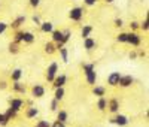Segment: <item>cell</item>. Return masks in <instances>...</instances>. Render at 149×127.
Here are the masks:
<instances>
[{"label": "cell", "instance_id": "f35d334b", "mask_svg": "<svg viewBox=\"0 0 149 127\" xmlns=\"http://www.w3.org/2000/svg\"><path fill=\"white\" fill-rule=\"evenodd\" d=\"M113 24L116 25V27H122V25H124V21H122V18H116V20L113 21Z\"/></svg>", "mask_w": 149, "mask_h": 127}, {"label": "cell", "instance_id": "cb8c5ba5", "mask_svg": "<svg viewBox=\"0 0 149 127\" xmlns=\"http://www.w3.org/2000/svg\"><path fill=\"white\" fill-rule=\"evenodd\" d=\"M64 94H66L64 88H55V93H54V99H55L57 102H61V100L64 99Z\"/></svg>", "mask_w": 149, "mask_h": 127}, {"label": "cell", "instance_id": "ac0fdd59", "mask_svg": "<svg viewBox=\"0 0 149 127\" xmlns=\"http://www.w3.org/2000/svg\"><path fill=\"white\" fill-rule=\"evenodd\" d=\"M37 115H39V109H37V108H34V106L27 108V111H26V118H27V120L36 118Z\"/></svg>", "mask_w": 149, "mask_h": 127}, {"label": "cell", "instance_id": "f546056e", "mask_svg": "<svg viewBox=\"0 0 149 127\" xmlns=\"http://www.w3.org/2000/svg\"><path fill=\"white\" fill-rule=\"evenodd\" d=\"M139 29H142L143 32H148L149 30V21H148V18H145L143 22H139Z\"/></svg>", "mask_w": 149, "mask_h": 127}, {"label": "cell", "instance_id": "ab89813d", "mask_svg": "<svg viewBox=\"0 0 149 127\" xmlns=\"http://www.w3.org/2000/svg\"><path fill=\"white\" fill-rule=\"evenodd\" d=\"M51 127H66V124H64V123H60V121L55 120V121L51 124Z\"/></svg>", "mask_w": 149, "mask_h": 127}, {"label": "cell", "instance_id": "44dd1931", "mask_svg": "<svg viewBox=\"0 0 149 127\" xmlns=\"http://www.w3.org/2000/svg\"><path fill=\"white\" fill-rule=\"evenodd\" d=\"M67 118H69V114H67L64 109H60V111H57V121H60V123H64V124H66Z\"/></svg>", "mask_w": 149, "mask_h": 127}, {"label": "cell", "instance_id": "8d00e7d4", "mask_svg": "<svg viewBox=\"0 0 149 127\" xmlns=\"http://www.w3.org/2000/svg\"><path fill=\"white\" fill-rule=\"evenodd\" d=\"M130 29H131L133 32L139 30V22H136V21H131V22H130Z\"/></svg>", "mask_w": 149, "mask_h": 127}, {"label": "cell", "instance_id": "4dcf8cb0", "mask_svg": "<svg viewBox=\"0 0 149 127\" xmlns=\"http://www.w3.org/2000/svg\"><path fill=\"white\" fill-rule=\"evenodd\" d=\"M82 69H84V72H88V70L95 69V65H94V63H84V65H82Z\"/></svg>", "mask_w": 149, "mask_h": 127}, {"label": "cell", "instance_id": "484cf974", "mask_svg": "<svg viewBox=\"0 0 149 127\" xmlns=\"http://www.w3.org/2000/svg\"><path fill=\"white\" fill-rule=\"evenodd\" d=\"M58 51H60V57H61V60H63V63H67L69 61V49L63 46V48H60Z\"/></svg>", "mask_w": 149, "mask_h": 127}, {"label": "cell", "instance_id": "9c48e42d", "mask_svg": "<svg viewBox=\"0 0 149 127\" xmlns=\"http://www.w3.org/2000/svg\"><path fill=\"white\" fill-rule=\"evenodd\" d=\"M133 82H134V78L131 75H121V79H119L118 85L122 87V88H127V87H131Z\"/></svg>", "mask_w": 149, "mask_h": 127}, {"label": "cell", "instance_id": "b9f144b4", "mask_svg": "<svg viewBox=\"0 0 149 127\" xmlns=\"http://www.w3.org/2000/svg\"><path fill=\"white\" fill-rule=\"evenodd\" d=\"M40 5V0H30V6H33V8H37Z\"/></svg>", "mask_w": 149, "mask_h": 127}, {"label": "cell", "instance_id": "83f0119b", "mask_svg": "<svg viewBox=\"0 0 149 127\" xmlns=\"http://www.w3.org/2000/svg\"><path fill=\"white\" fill-rule=\"evenodd\" d=\"M17 115H18V112H17V111H14V109H10V108H8V109H6V112H5V117H6L9 121H10L12 118H15Z\"/></svg>", "mask_w": 149, "mask_h": 127}, {"label": "cell", "instance_id": "d6986e66", "mask_svg": "<svg viewBox=\"0 0 149 127\" xmlns=\"http://www.w3.org/2000/svg\"><path fill=\"white\" fill-rule=\"evenodd\" d=\"M21 78H22V69H14L12 70V73H10V79L12 81L18 82V81H21Z\"/></svg>", "mask_w": 149, "mask_h": 127}, {"label": "cell", "instance_id": "5b68a950", "mask_svg": "<svg viewBox=\"0 0 149 127\" xmlns=\"http://www.w3.org/2000/svg\"><path fill=\"white\" fill-rule=\"evenodd\" d=\"M66 82H67V76L64 73H60V75H57L54 78L52 85H54V88H64Z\"/></svg>", "mask_w": 149, "mask_h": 127}, {"label": "cell", "instance_id": "e575fe53", "mask_svg": "<svg viewBox=\"0 0 149 127\" xmlns=\"http://www.w3.org/2000/svg\"><path fill=\"white\" fill-rule=\"evenodd\" d=\"M58 103H60V102H57L55 99L51 100V111H52V112H57V111H58Z\"/></svg>", "mask_w": 149, "mask_h": 127}, {"label": "cell", "instance_id": "ba28073f", "mask_svg": "<svg viewBox=\"0 0 149 127\" xmlns=\"http://www.w3.org/2000/svg\"><path fill=\"white\" fill-rule=\"evenodd\" d=\"M107 109L110 114H119V100L115 97L107 100Z\"/></svg>", "mask_w": 149, "mask_h": 127}, {"label": "cell", "instance_id": "60d3db41", "mask_svg": "<svg viewBox=\"0 0 149 127\" xmlns=\"http://www.w3.org/2000/svg\"><path fill=\"white\" fill-rule=\"evenodd\" d=\"M84 3H85L86 6H94V5L97 3V0H84Z\"/></svg>", "mask_w": 149, "mask_h": 127}, {"label": "cell", "instance_id": "4316f807", "mask_svg": "<svg viewBox=\"0 0 149 127\" xmlns=\"http://www.w3.org/2000/svg\"><path fill=\"white\" fill-rule=\"evenodd\" d=\"M8 49H9V53H10V54H18V53H19V44L10 42L9 46H8Z\"/></svg>", "mask_w": 149, "mask_h": 127}, {"label": "cell", "instance_id": "4fadbf2b", "mask_svg": "<svg viewBox=\"0 0 149 127\" xmlns=\"http://www.w3.org/2000/svg\"><path fill=\"white\" fill-rule=\"evenodd\" d=\"M40 32L42 33H52V30H54V24L51 22V21H43V22H40Z\"/></svg>", "mask_w": 149, "mask_h": 127}, {"label": "cell", "instance_id": "1f68e13d", "mask_svg": "<svg viewBox=\"0 0 149 127\" xmlns=\"http://www.w3.org/2000/svg\"><path fill=\"white\" fill-rule=\"evenodd\" d=\"M34 127H51V123L46 121V120H40V121H37Z\"/></svg>", "mask_w": 149, "mask_h": 127}, {"label": "cell", "instance_id": "d590c367", "mask_svg": "<svg viewBox=\"0 0 149 127\" xmlns=\"http://www.w3.org/2000/svg\"><path fill=\"white\" fill-rule=\"evenodd\" d=\"M6 30H8V24L3 22V21H0V34H3Z\"/></svg>", "mask_w": 149, "mask_h": 127}, {"label": "cell", "instance_id": "6da1fadb", "mask_svg": "<svg viewBox=\"0 0 149 127\" xmlns=\"http://www.w3.org/2000/svg\"><path fill=\"white\" fill-rule=\"evenodd\" d=\"M109 121H110V124H116L118 127H125L130 123L128 117L124 115V114H115V117H112Z\"/></svg>", "mask_w": 149, "mask_h": 127}, {"label": "cell", "instance_id": "277c9868", "mask_svg": "<svg viewBox=\"0 0 149 127\" xmlns=\"http://www.w3.org/2000/svg\"><path fill=\"white\" fill-rule=\"evenodd\" d=\"M127 44H130L131 46H139L142 44V37L136 32H130L128 33V37H127Z\"/></svg>", "mask_w": 149, "mask_h": 127}, {"label": "cell", "instance_id": "7c38bea8", "mask_svg": "<svg viewBox=\"0 0 149 127\" xmlns=\"http://www.w3.org/2000/svg\"><path fill=\"white\" fill-rule=\"evenodd\" d=\"M12 90H14L15 93H18V94H26L27 88H26V85H24L21 81H18V82H14V84H12Z\"/></svg>", "mask_w": 149, "mask_h": 127}, {"label": "cell", "instance_id": "5bb4252c", "mask_svg": "<svg viewBox=\"0 0 149 127\" xmlns=\"http://www.w3.org/2000/svg\"><path fill=\"white\" fill-rule=\"evenodd\" d=\"M95 46H97V42H95V39H93L91 36L86 37V39H84V48L86 51H93Z\"/></svg>", "mask_w": 149, "mask_h": 127}, {"label": "cell", "instance_id": "bcb514c9", "mask_svg": "<svg viewBox=\"0 0 149 127\" xmlns=\"http://www.w3.org/2000/svg\"><path fill=\"white\" fill-rule=\"evenodd\" d=\"M104 2H106V3H113L115 0H104Z\"/></svg>", "mask_w": 149, "mask_h": 127}, {"label": "cell", "instance_id": "9a60e30c", "mask_svg": "<svg viewBox=\"0 0 149 127\" xmlns=\"http://www.w3.org/2000/svg\"><path fill=\"white\" fill-rule=\"evenodd\" d=\"M93 94L95 96V97H104V94H106V88L103 87V85H94V88H93Z\"/></svg>", "mask_w": 149, "mask_h": 127}, {"label": "cell", "instance_id": "d6a6232c", "mask_svg": "<svg viewBox=\"0 0 149 127\" xmlns=\"http://www.w3.org/2000/svg\"><path fill=\"white\" fill-rule=\"evenodd\" d=\"M9 124V120L5 117V114H2V112H0V126H2V127H5V126H8Z\"/></svg>", "mask_w": 149, "mask_h": 127}, {"label": "cell", "instance_id": "52a82bcc", "mask_svg": "<svg viewBox=\"0 0 149 127\" xmlns=\"http://www.w3.org/2000/svg\"><path fill=\"white\" fill-rule=\"evenodd\" d=\"M31 96H33L34 99H40V97H43V96H45V87L40 85V84L33 85V88H31Z\"/></svg>", "mask_w": 149, "mask_h": 127}, {"label": "cell", "instance_id": "8fae6325", "mask_svg": "<svg viewBox=\"0 0 149 127\" xmlns=\"http://www.w3.org/2000/svg\"><path fill=\"white\" fill-rule=\"evenodd\" d=\"M85 79H86V84H90V85L94 87L95 85V81H97V72H95V69L85 72Z\"/></svg>", "mask_w": 149, "mask_h": 127}, {"label": "cell", "instance_id": "d4e9b609", "mask_svg": "<svg viewBox=\"0 0 149 127\" xmlns=\"http://www.w3.org/2000/svg\"><path fill=\"white\" fill-rule=\"evenodd\" d=\"M106 108H107V100L104 97H100L97 100V109L103 112V111H106Z\"/></svg>", "mask_w": 149, "mask_h": 127}, {"label": "cell", "instance_id": "f6af8a7d", "mask_svg": "<svg viewBox=\"0 0 149 127\" xmlns=\"http://www.w3.org/2000/svg\"><path fill=\"white\" fill-rule=\"evenodd\" d=\"M137 55H140V57H145V55H146V54H145V51H140V53H139V54H137Z\"/></svg>", "mask_w": 149, "mask_h": 127}, {"label": "cell", "instance_id": "8992f818", "mask_svg": "<svg viewBox=\"0 0 149 127\" xmlns=\"http://www.w3.org/2000/svg\"><path fill=\"white\" fill-rule=\"evenodd\" d=\"M22 106H24V100H22V99H19V97H12V99H9V108H10V109H14V111L18 112Z\"/></svg>", "mask_w": 149, "mask_h": 127}, {"label": "cell", "instance_id": "2e32d148", "mask_svg": "<svg viewBox=\"0 0 149 127\" xmlns=\"http://www.w3.org/2000/svg\"><path fill=\"white\" fill-rule=\"evenodd\" d=\"M24 22H26V17H24V15H21V17H18L17 20H14V21H12L9 25H10V27L14 29V30H18V29L21 27V25H22Z\"/></svg>", "mask_w": 149, "mask_h": 127}, {"label": "cell", "instance_id": "3957f363", "mask_svg": "<svg viewBox=\"0 0 149 127\" xmlns=\"http://www.w3.org/2000/svg\"><path fill=\"white\" fill-rule=\"evenodd\" d=\"M84 14H85L84 8L76 6V8H72V9H70V12H69V18H70L72 21H81L82 17H84Z\"/></svg>", "mask_w": 149, "mask_h": 127}, {"label": "cell", "instance_id": "ee69618b", "mask_svg": "<svg viewBox=\"0 0 149 127\" xmlns=\"http://www.w3.org/2000/svg\"><path fill=\"white\" fill-rule=\"evenodd\" d=\"M8 88V82L6 81H0V90H6Z\"/></svg>", "mask_w": 149, "mask_h": 127}, {"label": "cell", "instance_id": "74e56055", "mask_svg": "<svg viewBox=\"0 0 149 127\" xmlns=\"http://www.w3.org/2000/svg\"><path fill=\"white\" fill-rule=\"evenodd\" d=\"M31 20H33V22H34L36 25H40V22H42L39 15H33V18H31Z\"/></svg>", "mask_w": 149, "mask_h": 127}, {"label": "cell", "instance_id": "7bdbcfd3", "mask_svg": "<svg viewBox=\"0 0 149 127\" xmlns=\"http://www.w3.org/2000/svg\"><path fill=\"white\" fill-rule=\"evenodd\" d=\"M128 57H130V60H136V58H137L139 55H137V53H136V51H131Z\"/></svg>", "mask_w": 149, "mask_h": 127}, {"label": "cell", "instance_id": "7a4b0ae2", "mask_svg": "<svg viewBox=\"0 0 149 127\" xmlns=\"http://www.w3.org/2000/svg\"><path fill=\"white\" fill-rule=\"evenodd\" d=\"M57 75H58V63L57 61H52L51 65L48 66V69H46V81L48 82H52Z\"/></svg>", "mask_w": 149, "mask_h": 127}, {"label": "cell", "instance_id": "f1b7e54d", "mask_svg": "<svg viewBox=\"0 0 149 127\" xmlns=\"http://www.w3.org/2000/svg\"><path fill=\"white\" fill-rule=\"evenodd\" d=\"M127 37H128V33L122 32V33H119V34L116 36V41H118L119 44H127Z\"/></svg>", "mask_w": 149, "mask_h": 127}, {"label": "cell", "instance_id": "e0dca14e", "mask_svg": "<svg viewBox=\"0 0 149 127\" xmlns=\"http://www.w3.org/2000/svg\"><path fill=\"white\" fill-rule=\"evenodd\" d=\"M36 41V36L31 32H22V42L24 44H33Z\"/></svg>", "mask_w": 149, "mask_h": 127}, {"label": "cell", "instance_id": "7402d4cb", "mask_svg": "<svg viewBox=\"0 0 149 127\" xmlns=\"http://www.w3.org/2000/svg\"><path fill=\"white\" fill-rule=\"evenodd\" d=\"M52 42L54 44H60L61 39H63V32L61 30H52Z\"/></svg>", "mask_w": 149, "mask_h": 127}, {"label": "cell", "instance_id": "ffe728a7", "mask_svg": "<svg viewBox=\"0 0 149 127\" xmlns=\"http://www.w3.org/2000/svg\"><path fill=\"white\" fill-rule=\"evenodd\" d=\"M93 25H84L82 30H81V36H82V39H86V37H90L91 33H93Z\"/></svg>", "mask_w": 149, "mask_h": 127}, {"label": "cell", "instance_id": "836d02e7", "mask_svg": "<svg viewBox=\"0 0 149 127\" xmlns=\"http://www.w3.org/2000/svg\"><path fill=\"white\" fill-rule=\"evenodd\" d=\"M14 42H15V44H21V42H22V32H17V33H15Z\"/></svg>", "mask_w": 149, "mask_h": 127}, {"label": "cell", "instance_id": "603a6c76", "mask_svg": "<svg viewBox=\"0 0 149 127\" xmlns=\"http://www.w3.org/2000/svg\"><path fill=\"white\" fill-rule=\"evenodd\" d=\"M55 51H57V48H55V44L54 42H46L45 44V53L48 55H52Z\"/></svg>", "mask_w": 149, "mask_h": 127}, {"label": "cell", "instance_id": "30bf717a", "mask_svg": "<svg viewBox=\"0 0 149 127\" xmlns=\"http://www.w3.org/2000/svg\"><path fill=\"white\" fill-rule=\"evenodd\" d=\"M119 79H121V73L119 72H112L107 76V84L110 87H116L119 84Z\"/></svg>", "mask_w": 149, "mask_h": 127}]
</instances>
